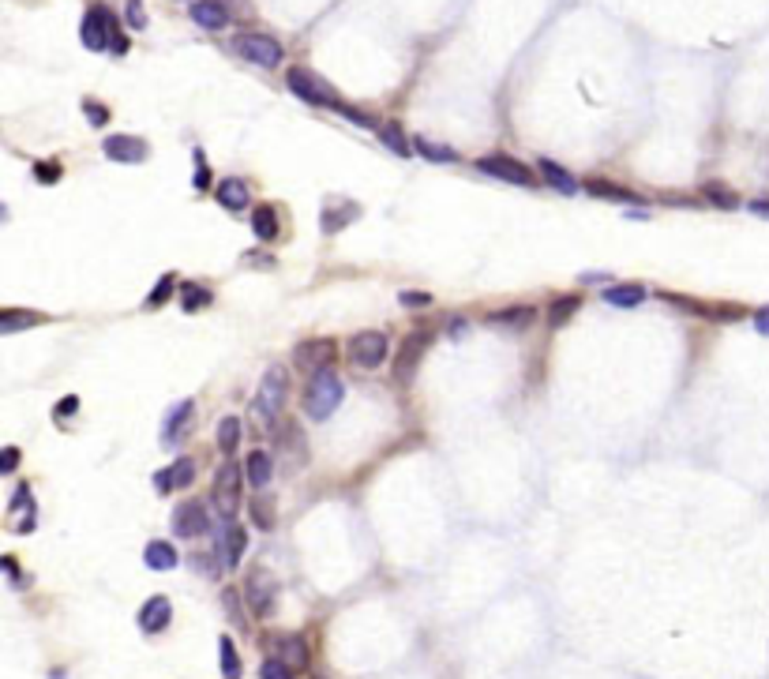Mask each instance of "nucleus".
I'll return each instance as SVG.
<instances>
[{
    "instance_id": "obj_1",
    "label": "nucleus",
    "mask_w": 769,
    "mask_h": 679,
    "mask_svg": "<svg viewBox=\"0 0 769 679\" xmlns=\"http://www.w3.org/2000/svg\"><path fill=\"white\" fill-rule=\"evenodd\" d=\"M342 398H346V383H342V376H338L334 368H323V372L308 376V387H304L300 406H304V413L312 417V421H327L330 413H338V406H342Z\"/></svg>"
},
{
    "instance_id": "obj_2",
    "label": "nucleus",
    "mask_w": 769,
    "mask_h": 679,
    "mask_svg": "<svg viewBox=\"0 0 769 679\" xmlns=\"http://www.w3.org/2000/svg\"><path fill=\"white\" fill-rule=\"evenodd\" d=\"M286 394H289V372L282 364H270L259 383L256 406H252V421L259 424V431H274V421H278V413L286 406Z\"/></svg>"
},
{
    "instance_id": "obj_3",
    "label": "nucleus",
    "mask_w": 769,
    "mask_h": 679,
    "mask_svg": "<svg viewBox=\"0 0 769 679\" xmlns=\"http://www.w3.org/2000/svg\"><path fill=\"white\" fill-rule=\"evenodd\" d=\"M244 481H248V473H244L237 461H226V466L214 473V496H210V503H214V511H218L222 526H229V522L237 518V511H240Z\"/></svg>"
},
{
    "instance_id": "obj_4",
    "label": "nucleus",
    "mask_w": 769,
    "mask_h": 679,
    "mask_svg": "<svg viewBox=\"0 0 769 679\" xmlns=\"http://www.w3.org/2000/svg\"><path fill=\"white\" fill-rule=\"evenodd\" d=\"M387 334L383 330H357L349 342H346V357L353 368H360V372H376V368L387 360Z\"/></svg>"
},
{
    "instance_id": "obj_5",
    "label": "nucleus",
    "mask_w": 769,
    "mask_h": 679,
    "mask_svg": "<svg viewBox=\"0 0 769 679\" xmlns=\"http://www.w3.org/2000/svg\"><path fill=\"white\" fill-rule=\"evenodd\" d=\"M286 86L293 90L304 106H334V109L342 106V102H338V95H334V86L327 79H319L312 68H289L286 72Z\"/></svg>"
},
{
    "instance_id": "obj_6",
    "label": "nucleus",
    "mask_w": 769,
    "mask_h": 679,
    "mask_svg": "<svg viewBox=\"0 0 769 679\" xmlns=\"http://www.w3.org/2000/svg\"><path fill=\"white\" fill-rule=\"evenodd\" d=\"M428 342H432V334H428V330H413V334L402 338V346H398L394 364H390V376H394L398 387H410L417 380V368H420V357H424Z\"/></svg>"
},
{
    "instance_id": "obj_7",
    "label": "nucleus",
    "mask_w": 769,
    "mask_h": 679,
    "mask_svg": "<svg viewBox=\"0 0 769 679\" xmlns=\"http://www.w3.org/2000/svg\"><path fill=\"white\" fill-rule=\"evenodd\" d=\"M338 346L334 338H304V342L293 346V368L300 376H316L323 368H334Z\"/></svg>"
},
{
    "instance_id": "obj_8",
    "label": "nucleus",
    "mask_w": 769,
    "mask_h": 679,
    "mask_svg": "<svg viewBox=\"0 0 769 679\" xmlns=\"http://www.w3.org/2000/svg\"><path fill=\"white\" fill-rule=\"evenodd\" d=\"M244 601H248L256 620H267V615H274V608H278V582H274V574L263 571V567H256L248 578H244Z\"/></svg>"
},
{
    "instance_id": "obj_9",
    "label": "nucleus",
    "mask_w": 769,
    "mask_h": 679,
    "mask_svg": "<svg viewBox=\"0 0 769 679\" xmlns=\"http://www.w3.org/2000/svg\"><path fill=\"white\" fill-rule=\"evenodd\" d=\"M477 169L503 184H514V188H533V180H537V169L511 158V154H484V158H477Z\"/></svg>"
},
{
    "instance_id": "obj_10",
    "label": "nucleus",
    "mask_w": 769,
    "mask_h": 679,
    "mask_svg": "<svg viewBox=\"0 0 769 679\" xmlns=\"http://www.w3.org/2000/svg\"><path fill=\"white\" fill-rule=\"evenodd\" d=\"M233 49L244 56V60H252L256 68H278L282 65V42L278 38H270V35H237L233 38Z\"/></svg>"
},
{
    "instance_id": "obj_11",
    "label": "nucleus",
    "mask_w": 769,
    "mask_h": 679,
    "mask_svg": "<svg viewBox=\"0 0 769 679\" xmlns=\"http://www.w3.org/2000/svg\"><path fill=\"white\" fill-rule=\"evenodd\" d=\"M120 23H116V15L109 12V8H102V5H95L86 15H83V26H79V38H83V46L90 49V53H106L109 49V42H113V30H116Z\"/></svg>"
},
{
    "instance_id": "obj_12",
    "label": "nucleus",
    "mask_w": 769,
    "mask_h": 679,
    "mask_svg": "<svg viewBox=\"0 0 769 679\" xmlns=\"http://www.w3.org/2000/svg\"><path fill=\"white\" fill-rule=\"evenodd\" d=\"M210 530V514H207V503L203 500H184L177 511H173V533L180 541H192V537H203Z\"/></svg>"
},
{
    "instance_id": "obj_13",
    "label": "nucleus",
    "mask_w": 769,
    "mask_h": 679,
    "mask_svg": "<svg viewBox=\"0 0 769 679\" xmlns=\"http://www.w3.org/2000/svg\"><path fill=\"white\" fill-rule=\"evenodd\" d=\"M102 150L109 162H125V166L147 162V139H139V136H106Z\"/></svg>"
},
{
    "instance_id": "obj_14",
    "label": "nucleus",
    "mask_w": 769,
    "mask_h": 679,
    "mask_svg": "<svg viewBox=\"0 0 769 679\" xmlns=\"http://www.w3.org/2000/svg\"><path fill=\"white\" fill-rule=\"evenodd\" d=\"M244 552H248V533H244V530L237 526V522L222 526V533H218V555H222V567L237 571Z\"/></svg>"
},
{
    "instance_id": "obj_15",
    "label": "nucleus",
    "mask_w": 769,
    "mask_h": 679,
    "mask_svg": "<svg viewBox=\"0 0 769 679\" xmlns=\"http://www.w3.org/2000/svg\"><path fill=\"white\" fill-rule=\"evenodd\" d=\"M173 623V604H169V597H150L143 608H139V631H147V634H162L166 627Z\"/></svg>"
},
{
    "instance_id": "obj_16",
    "label": "nucleus",
    "mask_w": 769,
    "mask_h": 679,
    "mask_svg": "<svg viewBox=\"0 0 769 679\" xmlns=\"http://www.w3.org/2000/svg\"><path fill=\"white\" fill-rule=\"evenodd\" d=\"M357 218H360V207H357L353 199H327L319 229H323V233H342V229H346L349 222H357Z\"/></svg>"
},
{
    "instance_id": "obj_17",
    "label": "nucleus",
    "mask_w": 769,
    "mask_h": 679,
    "mask_svg": "<svg viewBox=\"0 0 769 679\" xmlns=\"http://www.w3.org/2000/svg\"><path fill=\"white\" fill-rule=\"evenodd\" d=\"M214 199H218V207L222 210H229V214H240L244 207L252 203V192H248V184H244L240 177H226L218 188H214Z\"/></svg>"
},
{
    "instance_id": "obj_18",
    "label": "nucleus",
    "mask_w": 769,
    "mask_h": 679,
    "mask_svg": "<svg viewBox=\"0 0 769 679\" xmlns=\"http://www.w3.org/2000/svg\"><path fill=\"white\" fill-rule=\"evenodd\" d=\"M188 15H192L203 30H226V26H229V12H226L222 0H192Z\"/></svg>"
},
{
    "instance_id": "obj_19",
    "label": "nucleus",
    "mask_w": 769,
    "mask_h": 679,
    "mask_svg": "<svg viewBox=\"0 0 769 679\" xmlns=\"http://www.w3.org/2000/svg\"><path fill=\"white\" fill-rule=\"evenodd\" d=\"M582 192H590L593 199H612V203H634V207H642V203H645L638 192H631V188H620V184L601 180V177H593V180H586V184H582Z\"/></svg>"
},
{
    "instance_id": "obj_20",
    "label": "nucleus",
    "mask_w": 769,
    "mask_h": 679,
    "mask_svg": "<svg viewBox=\"0 0 769 679\" xmlns=\"http://www.w3.org/2000/svg\"><path fill=\"white\" fill-rule=\"evenodd\" d=\"M533 308L530 304H511V308H500V312H491L484 323L488 327H503V330H526L533 323Z\"/></svg>"
},
{
    "instance_id": "obj_21",
    "label": "nucleus",
    "mask_w": 769,
    "mask_h": 679,
    "mask_svg": "<svg viewBox=\"0 0 769 679\" xmlns=\"http://www.w3.org/2000/svg\"><path fill=\"white\" fill-rule=\"evenodd\" d=\"M252 233H256V240H263V244H274V240H278V233H282L278 207H270V203L256 207V210H252Z\"/></svg>"
},
{
    "instance_id": "obj_22",
    "label": "nucleus",
    "mask_w": 769,
    "mask_h": 679,
    "mask_svg": "<svg viewBox=\"0 0 769 679\" xmlns=\"http://www.w3.org/2000/svg\"><path fill=\"white\" fill-rule=\"evenodd\" d=\"M192 413H196V402H192V398H184L180 406H173V410H169V417H166V431H162V443H166V447H177V436H184V431H188Z\"/></svg>"
},
{
    "instance_id": "obj_23",
    "label": "nucleus",
    "mask_w": 769,
    "mask_h": 679,
    "mask_svg": "<svg viewBox=\"0 0 769 679\" xmlns=\"http://www.w3.org/2000/svg\"><path fill=\"white\" fill-rule=\"evenodd\" d=\"M537 173L548 180V188H556V192H563V196H574V192H582V184L560 166V162H551V158H541L537 162Z\"/></svg>"
},
{
    "instance_id": "obj_24",
    "label": "nucleus",
    "mask_w": 769,
    "mask_h": 679,
    "mask_svg": "<svg viewBox=\"0 0 769 679\" xmlns=\"http://www.w3.org/2000/svg\"><path fill=\"white\" fill-rule=\"evenodd\" d=\"M143 563H147L150 571H173V567L180 563V555H177V548H173L169 541H150V544L143 548Z\"/></svg>"
},
{
    "instance_id": "obj_25",
    "label": "nucleus",
    "mask_w": 769,
    "mask_h": 679,
    "mask_svg": "<svg viewBox=\"0 0 769 679\" xmlns=\"http://www.w3.org/2000/svg\"><path fill=\"white\" fill-rule=\"evenodd\" d=\"M413 154H420L424 162H436V166L458 162V150H454V147L436 143V139H428V136H413Z\"/></svg>"
},
{
    "instance_id": "obj_26",
    "label": "nucleus",
    "mask_w": 769,
    "mask_h": 679,
    "mask_svg": "<svg viewBox=\"0 0 769 679\" xmlns=\"http://www.w3.org/2000/svg\"><path fill=\"white\" fill-rule=\"evenodd\" d=\"M244 473H248V484L252 488H267L270 477H274V458L267 451H252L248 461H244Z\"/></svg>"
},
{
    "instance_id": "obj_27",
    "label": "nucleus",
    "mask_w": 769,
    "mask_h": 679,
    "mask_svg": "<svg viewBox=\"0 0 769 679\" xmlns=\"http://www.w3.org/2000/svg\"><path fill=\"white\" fill-rule=\"evenodd\" d=\"M578 308H582V297H578V293H563V297H556V300L548 304V316H544V319H548L551 330H560L567 319H574Z\"/></svg>"
},
{
    "instance_id": "obj_28",
    "label": "nucleus",
    "mask_w": 769,
    "mask_h": 679,
    "mask_svg": "<svg viewBox=\"0 0 769 679\" xmlns=\"http://www.w3.org/2000/svg\"><path fill=\"white\" fill-rule=\"evenodd\" d=\"M38 323H49V316H42V312H19V308H5V312H0V334H15V330L38 327Z\"/></svg>"
},
{
    "instance_id": "obj_29",
    "label": "nucleus",
    "mask_w": 769,
    "mask_h": 679,
    "mask_svg": "<svg viewBox=\"0 0 769 679\" xmlns=\"http://www.w3.org/2000/svg\"><path fill=\"white\" fill-rule=\"evenodd\" d=\"M214 304V293L207 289V286H199V282H180V308L188 316H196V312H203V308H210Z\"/></svg>"
},
{
    "instance_id": "obj_30",
    "label": "nucleus",
    "mask_w": 769,
    "mask_h": 679,
    "mask_svg": "<svg viewBox=\"0 0 769 679\" xmlns=\"http://www.w3.org/2000/svg\"><path fill=\"white\" fill-rule=\"evenodd\" d=\"M376 132H379V143L387 150H394V158H410V154H413V139H406L402 125H394V120H390V125H379Z\"/></svg>"
},
{
    "instance_id": "obj_31",
    "label": "nucleus",
    "mask_w": 769,
    "mask_h": 679,
    "mask_svg": "<svg viewBox=\"0 0 769 679\" xmlns=\"http://www.w3.org/2000/svg\"><path fill=\"white\" fill-rule=\"evenodd\" d=\"M604 304H612V308H638L642 300H645V286H608L604 293Z\"/></svg>"
},
{
    "instance_id": "obj_32",
    "label": "nucleus",
    "mask_w": 769,
    "mask_h": 679,
    "mask_svg": "<svg viewBox=\"0 0 769 679\" xmlns=\"http://www.w3.org/2000/svg\"><path fill=\"white\" fill-rule=\"evenodd\" d=\"M702 196H705V203H713L721 210H735V207H740V196H735L728 184H721V180H705L702 184Z\"/></svg>"
},
{
    "instance_id": "obj_33",
    "label": "nucleus",
    "mask_w": 769,
    "mask_h": 679,
    "mask_svg": "<svg viewBox=\"0 0 769 679\" xmlns=\"http://www.w3.org/2000/svg\"><path fill=\"white\" fill-rule=\"evenodd\" d=\"M278 657L297 672V668L308 664V645H304L297 634H282V638H278Z\"/></svg>"
},
{
    "instance_id": "obj_34",
    "label": "nucleus",
    "mask_w": 769,
    "mask_h": 679,
    "mask_svg": "<svg viewBox=\"0 0 769 679\" xmlns=\"http://www.w3.org/2000/svg\"><path fill=\"white\" fill-rule=\"evenodd\" d=\"M177 293V274H162L158 278V286H154L150 293H147V300H143V308L147 312H158V308H166L169 304V297Z\"/></svg>"
},
{
    "instance_id": "obj_35",
    "label": "nucleus",
    "mask_w": 769,
    "mask_h": 679,
    "mask_svg": "<svg viewBox=\"0 0 769 679\" xmlns=\"http://www.w3.org/2000/svg\"><path fill=\"white\" fill-rule=\"evenodd\" d=\"M240 417H222L218 424V451L222 454H237L240 451Z\"/></svg>"
},
{
    "instance_id": "obj_36",
    "label": "nucleus",
    "mask_w": 769,
    "mask_h": 679,
    "mask_svg": "<svg viewBox=\"0 0 769 679\" xmlns=\"http://www.w3.org/2000/svg\"><path fill=\"white\" fill-rule=\"evenodd\" d=\"M192 481H196V458H177L173 466H169V484H173V492H177V488H192Z\"/></svg>"
},
{
    "instance_id": "obj_37",
    "label": "nucleus",
    "mask_w": 769,
    "mask_h": 679,
    "mask_svg": "<svg viewBox=\"0 0 769 679\" xmlns=\"http://www.w3.org/2000/svg\"><path fill=\"white\" fill-rule=\"evenodd\" d=\"M218 657H222V675L226 679H240V657L233 638H218Z\"/></svg>"
},
{
    "instance_id": "obj_38",
    "label": "nucleus",
    "mask_w": 769,
    "mask_h": 679,
    "mask_svg": "<svg viewBox=\"0 0 769 679\" xmlns=\"http://www.w3.org/2000/svg\"><path fill=\"white\" fill-rule=\"evenodd\" d=\"M248 514H252V522H256L259 530H274V500L256 496V500L248 503Z\"/></svg>"
},
{
    "instance_id": "obj_39",
    "label": "nucleus",
    "mask_w": 769,
    "mask_h": 679,
    "mask_svg": "<svg viewBox=\"0 0 769 679\" xmlns=\"http://www.w3.org/2000/svg\"><path fill=\"white\" fill-rule=\"evenodd\" d=\"M259 679H293V668H289L282 657H270V661H263Z\"/></svg>"
},
{
    "instance_id": "obj_40",
    "label": "nucleus",
    "mask_w": 769,
    "mask_h": 679,
    "mask_svg": "<svg viewBox=\"0 0 769 679\" xmlns=\"http://www.w3.org/2000/svg\"><path fill=\"white\" fill-rule=\"evenodd\" d=\"M83 113H86V120H90L95 128H106V125H109V109H106V106H98V102H90V98H86V102H83Z\"/></svg>"
},
{
    "instance_id": "obj_41",
    "label": "nucleus",
    "mask_w": 769,
    "mask_h": 679,
    "mask_svg": "<svg viewBox=\"0 0 769 679\" xmlns=\"http://www.w3.org/2000/svg\"><path fill=\"white\" fill-rule=\"evenodd\" d=\"M398 304H402V308H428V304H432V293H420V289H402V293H398Z\"/></svg>"
},
{
    "instance_id": "obj_42",
    "label": "nucleus",
    "mask_w": 769,
    "mask_h": 679,
    "mask_svg": "<svg viewBox=\"0 0 769 679\" xmlns=\"http://www.w3.org/2000/svg\"><path fill=\"white\" fill-rule=\"evenodd\" d=\"M125 19H128V26H132V30H143V26H147L143 0H128V5H125Z\"/></svg>"
},
{
    "instance_id": "obj_43",
    "label": "nucleus",
    "mask_w": 769,
    "mask_h": 679,
    "mask_svg": "<svg viewBox=\"0 0 769 679\" xmlns=\"http://www.w3.org/2000/svg\"><path fill=\"white\" fill-rule=\"evenodd\" d=\"M35 177H38L42 184H56L60 177H65V169H60V162H38V166H35Z\"/></svg>"
},
{
    "instance_id": "obj_44",
    "label": "nucleus",
    "mask_w": 769,
    "mask_h": 679,
    "mask_svg": "<svg viewBox=\"0 0 769 679\" xmlns=\"http://www.w3.org/2000/svg\"><path fill=\"white\" fill-rule=\"evenodd\" d=\"M338 113H342V117H349L353 125H360V128H379L372 113H360V109H353V106H338Z\"/></svg>"
},
{
    "instance_id": "obj_45",
    "label": "nucleus",
    "mask_w": 769,
    "mask_h": 679,
    "mask_svg": "<svg viewBox=\"0 0 769 679\" xmlns=\"http://www.w3.org/2000/svg\"><path fill=\"white\" fill-rule=\"evenodd\" d=\"M196 188H199V192H210V173H207L203 150H196Z\"/></svg>"
},
{
    "instance_id": "obj_46",
    "label": "nucleus",
    "mask_w": 769,
    "mask_h": 679,
    "mask_svg": "<svg viewBox=\"0 0 769 679\" xmlns=\"http://www.w3.org/2000/svg\"><path fill=\"white\" fill-rule=\"evenodd\" d=\"M76 413H79V398H76V394H68L65 402H56V406H53V417H56V421H65V417H76Z\"/></svg>"
},
{
    "instance_id": "obj_47",
    "label": "nucleus",
    "mask_w": 769,
    "mask_h": 679,
    "mask_svg": "<svg viewBox=\"0 0 769 679\" xmlns=\"http://www.w3.org/2000/svg\"><path fill=\"white\" fill-rule=\"evenodd\" d=\"M710 319H717V323H721V319H724V323H732V319H744V308H740V304H721L717 312H710Z\"/></svg>"
},
{
    "instance_id": "obj_48",
    "label": "nucleus",
    "mask_w": 769,
    "mask_h": 679,
    "mask_svg": "<svg viewBox=\"0 0 769 679\" xmlns=\"http://www.w3.org/2000/svg\"><path fill=\"white\" fill-rule=\"evenodd\" d=\"M15 466H19V447H5L0 451V473H15Z\"/></svg>"
},
{
    "instance_id": "obj_49",
    "label": "nucleus",
    "mask_w": 769,
    "mask_h": 679,
    "mask_svg": "<svg viewBox=\"0 0 769 679\" xmlns=\"http://www.w3.org/2000/svg\"><path fill=\"white\" fill-rule=\"evenodd\" d=\"M222 601H226V608H229L233 620H237V623H244V612L237 608V601H240V597H237V590H226V593H222Z\"/></svg>"
},
{
    "instance_id": "obj_50",
    "label": "nucleus",
    "mask_w": 769,
    "mask_h": 679,
    "mask_svg": "<svg viewBox=\"0 0 769 679\" xmlns=\"http://www.w3.org/2000/svg\"><path fill=\"white\" fill-rule=\"evenodd\" d=\"M154 488H158V496H169L173 484H169V470H158L154 473Z\"/></svg>"
},
{
    "instance_id": "obj_51",
    "label": "nucleus",
    "mask_w": 769,
    "mask_h": 679,
    "mask_svg": "<svg viewBox=\"0 0 769 679\" xmlns=\"http://www.w3.org/2000/svg\"><path fill=\"white\" fill-rule=\"evenodd\" d=\"M754 330L769 338V304H765V308H758V312H754Z\"/></svg>"
},
{
    "instance_id": "obj_52",
    "label": "nucleus",
    "mask_w": 769,
    "mask_h": 679,
    "mask_svg": "<svg viewBox=\"0 0 769 679\" xmlns=\"http://www.w3.org/2000/svg\"><path fill=\"white\" fill-rule=\"evenodd\" d=\"M747 210L758 214V218H769V199H754V203H747Z\"/></svg>"
},
{
    "instance_id": "obj_53",
    "label": "nucleus",
    "mask_w": 769,
    "mask_h": 679,
    "mask_svg": "<svg viewBox=\"0 0 769 679\" xmlns=\"http://www.w3.org/2000/svg\"><path fill=\"white\" fill-rule=\"evenodd\" d=\"M5 571H8V578H12L15 585L23 582V578H19V567H15V560H12V555H5Z\"/></svg>"
}]
</instances>
